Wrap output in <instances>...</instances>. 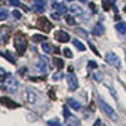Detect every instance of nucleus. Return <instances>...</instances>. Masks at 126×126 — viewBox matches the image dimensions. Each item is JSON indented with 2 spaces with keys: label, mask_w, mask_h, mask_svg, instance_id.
Here are the masks:
<instances>
[{
  "label": "nucleus",
  "mask_w": 126,
  "mask_h": 126,
  "mask_svg": "<svg viewBox=\"0 0 126 126\" xmlns=\"http://www.w3.org/2000/svg\"><path fill=\"white\" fill-rule=\"evenodd\" d=\"M27 46H28V40H27V37L22 33V32H19V33H16V35L14 37V47L16 49V52L23 56L24 52L27 49Z\"/></svg>",
  "instance_id": "1"
},
{
  "label": "nucleus",
  "mask_w": 126,
  "mask_h": 126,
  "mask_svg": "<svg viewBox=\"0 0 126 126\" xmlns=\"http://www.w3.org/2000/svg\"><path fill=\"white\" fill-rule=\"evenodd\" d=\"M35 25H37L38 29L46 32V33H49V32L53 29V24H52L49 20H48L47 18H44V16L39 18V19L37 20V24H35Z\"/></svg>",
  "instance_id": "2"
},
{
  "label": "nucleus",
  "mask_w": 126,
  "mask_h": 126,
  "mask_svg": "<svg viewBox=\"0 0 126 126\" xmlns=\"http://www.w3.org/2000/svg\"><path fill=\"white\" fill-rule=\"evenodd\" d=\"M98 105H100V109L107 115V116L110 117V119H112V120H115L116 121L117 120V116H116V113H115V111H113V109L110 106V105H107L105 101H102V100H98Z\"/></svg>",
  "instance_id": "3"
},
{
  "label": "nucleus",
  "mask_w": 126,
  "mask_h": 126,
  "mask_svg": "<svg viewBox=\"0 0 126 126\" xmlns=\"http://www.w3.org/2000/svg\"><path fill=\"white\" fill-rule=\"evenodd\" d=\"M105 61H106L109 64L113 66V67H119L120 66V59H119V57L116 54L113 53V52H109V53H106Z\"/></svg>",
  "instance_id": "4"
},
{
  "label": "nucleus",
  "mask_w": 126,
  "mask_h": 126,
  "mask_svg": "<svg viewBox=\"0 0 126 126\" xmlns=\"http://www.w3.org/2000/svg\"><path fill=\"white\" fill-rule=\"evenodd\" d=\"M54 39L61 42V43H67V42L71 40V37L68 33H66L64 30H57L54 33Z\"/></svg>",
  "instance_id": "5"
},
{
  "label": "nucleus",
  "mask_w": 126,
  "mask_h": 126,
  "mask_svg": "<svg viewBox=\"0 0 126 126\" xmlns=\"http://www.w3.org/2000/svg\"><path fill=\"white\" fill-rule=\"evenodd\" d=\"M67 83H68V87L71 91H76L78 88V81H77V77L73 75L71 72L69 75H67Z\"/></svg>",
  "instance_id": "6"
},
{
  "label": "nucleus",
  "mask_w": 126,
  "mask_h": 126,
  "mask_svg": "<svg viewBox=\"0 0 126 126\" xmlns=\"http://www.w3.org/2000/svg\"><path fill=\"white\" fill-rule=\"evenodd\" d=\"M22 96H23L24 101H27L28 103H34V102H35V100H37L35 93H34L33 91H32V90H27V91H24Z\"/></svg>",
  "instance_id": "7"
},
{
  "label": "nucleus",
  "mask_w": 126,
  "mask_h": 126,
  "mask_svg": "<svg viewBox=\"0 0 126 126\" xmlns=\"http://www.w3.org/2000/svg\"><path fill=\"white\" fill-rule=\"evenodd\" d=\"M1 103L5 105L8 109H15V107H19V105L16 102H14L13 100H10L8 97H1Z\"/></svg>",
  "instance_id": "8"
},
{
  "label": "nucleus",
  "mask_w": 126,
  "mask_h": 126,
  "mask_svg": "<svg viewBox=\"0 0 126 126\" xmlns=\"http://www.w3.org/2000/svg\"><path fill=\"white\" fill-rule=\"evenodd\" d=\"M105 33V27L101 24V23H97L96 25H94L93 30H92V34L93 35H96V37H100Z\"/></svg>",
  "instance_id": "9"
},
{
  "label": "nucleus",
  "mask_w": 126,
  "mask_h": 126,
  "mask_svg": "<svg viewBox=\"0 0 126 126\" xmlns=\"http://www.w3.org/2000/svg\"><path fill=\"white\" fill-rule=\"evenodd\" d=\"M53 6L57 9V12H58L59 14H66V13L68 12V9H67L66 4H63V3H61V4H58V3H53Z\"/></svg>",
  "instance_id": "10"
},
{
  "label": "nucleus",
  "mask_w": 126,
  "mask_h": 126,
  "mask_svg": "<svg viewBox=\"0 0 126 126\" xmlns=\"http://www.w3.org/2000/svg\"><path fill=\"white\" fill-rule=\"evenodd\" d=\"M67 102H68V105H69L72 109H75V110H79L81 109V103L78 101H75L73 98H68Z\"/></svg>",
  "instance_id": "11"
},
{
  "label": "nucleus",
  "mask_w": 126,
  "mask_h": 126,
  "mask_svg": "<svg viewBox=\"0 0 126 126\" xmlns=\"http://www.w3.org/2000/svg\"><path fill=\"white\" fill-rule=\"evenodd\" d=\"M116 30L119 32L120 34H125V33H126V24H125V23H119V24H116Z\"/></svg>",
  "instance_id": "12"
},
{
  "label": "nucleus",
  "mask_w": 126,
  "mask_h": 126,
  "mask_svg": "<svg viewBox=\"0 0 126 126\" xmlns=\"http://www.w3.org/2000/svg\"><path fill=\"white\" fill-rule=\"evenodd\" d=\"M43 40H47L46 35H42V34H34L33 35V42L34 43H39V42H43Z\"/></svg>",
  "instance_id": "13"
},
{
  "label": "nucleus",
  "mask_w": 126,
  "mask_h": 126,
  "mask_svg": "<svg viewBox=\"0 0 126 126\" xmlns=\"http://www.w3.org/2000/svg\"><path fill=\"white\" fill-rule=\"evenodd\" d=\"M73 46H75V47H76V48H77V49H78L79 52H83V50H86V47L83 46V44L81 43L79 40H76V39H75V40H73Z\"/></svg>",
  "instance_id": "14"
},
{
  "label": "nucleus",
  "mask_w": 126,
  "mask_h": 126,
  "mask_svg": "<svg viewBox=\"0 0 126 126\" xmlns=\"http://www.w3.org/2000/svg\"><path fill=\"white\" fill-rule=\"evenodd\" d=\"M3 56L6 57L8 61H10L12 63H15V62H16V59L13 57V54H12V52H10V50H5V53H3Z\"/></svg>",
  "instance_id": "15"
},
{
  "label": "nucleus",
  "mask_w": 126,
  "mask_h": 126,
  "mask_svg": "<svg viewBox=\"0 0 126 126\" xmlns=\"http://www.w3.org/2000/svg\"><path fill=\"white\" fill-rule=\"evenodd\" d=\"M53 62H54V64H56V67H57L58 69H62L63 67H64V62H63L61 58H54Z\"/></svg>",
  "instance_id": "16"
},
{
  "label": "nucleus",
  "mask_w": 126,
  "mask_h": 126,
  "mask_svg": "<svg viewBox=\"0 0 126 126\" xmlns=\"http://www.w3.org/2000/svg\"><path fill=\"white\" fill-rule=\"evenodd\" d=\"M113 1H115V0H102V6H103V9H105V10H109V9H110V5L113 4Z\"/></svg>",
  "instance_id": "17"
},
{
  "label": "nucleus",
  "mask_w": 126,
  "mask_h": 126,
  "mask_svg": "<svg viewBox=\"0 0 126 126\" xmlns=\"http://www.w3.org/2000/svg\"><path fill=\"white\" fill-rule=\"evenodd\" d=\"M42 48H43V50L46 53H52V52H53V48H52L50 44H48V43H43L42 44Z\"/></svg>",
  "instance_id": "18"
},
{
  "label": "nucleus",
  "mask_w": 126,
  "mask_h": 126,
  "mask_svg": "<svg viewBox=\"0 0 126 126\" xmlns=\"http://www.w3.org/2000/svg\"><path fill=\"white\" fill-rule=\"evenodd\" d=\"M71 12H72L73 14H77V15H78V14H81V13H82V10H81V8H79V6L73 5V6L71 8Z\"/></svg>",
  "instance_id": "19"
},
{
  "label": "nucleus",
  "mask_w": 126,
  "mask_h": 126,
  "mask_svg": "<svg viewBox=\"0 0 126 126\" xmlns=\"http://www.w3.org/2000/svg\"><path fill=\"white\" fill-rule=\"evenodd\" d=\"M63 54H64V57H67V58H72L73 57V53L71 52L69 48H64V49H63Z\"/></svg>",
  "instance_id": "20"
},
{
  "label": "nucleus",
  "mask_w": 126,
  "mask_h": 126,
  "mask_svg": "<svg viewBox=\"0 0 126 126\" xmlns=\"http://www.w3.org/2000/svg\"><path fill=\"white\" fill-rule=\"evenodd\" d=\"M75 32H76L77 34H79L81 37H83V38H87V37H88V34H87V32H83V29H81V28L76 29Z\"/></svg>",
  "instance_id": "21"
},
{
  "label": "nucleus",
  "mask_w": 126,
  "mask_h": 126,
  "mask_svg": "<svg viewBox=\"0 0 126 126\" xmlns=\"http://www.w3.org/2000/svg\"><path fill=\"white\" fill-rule=\"evenodd\" d=\"M52 77H53V79L58 81V79H61V78H63V77H64V75H63V73H62L61 71H58V72H57V73H54V75L52 76Z\"/></svg>",
  "instance_id": "22"
},
{
  "label": "nucleus",
  "mask_w": 126,
  "mask_h": 126,
  "mask_svg": "<svg viewBox=\"0 0 126 126\" xmlns=\"http://www.w3.org/2000/svg\"><path fill=\"white\" fill-rule=\"evenodd\" d=\"M66 22H67V24H69V25H75L76 20L73 19V16H71V15H67V16H66Z\"/></svg>",
  "instance_id": "23"
},
{
  "label": "nucleus",
  "mask_w": 126,
  "mask_h": 126,
  "mask_svg": "<svg viewBox=\"0 0 126 126\" xmlns=\"http://www.w3.org/2000/svg\"><path fill=\"white\" fill-rule=\"evenodd\" d=\"M88 46H90V48H91V50L93 52V53H94V54H96L97 57H100V52L97 50V48H96V47H94V46H93V44L91 43V42H90V43H88Z\"/></svg>",
  "instance_id": "24"
},
{
  "label": "nucleus",
  "mask_w": 126,
  "mask_h": 126,
  "mask_svg": "<svg viewBox=\"0 0 126 126\" xmlns=\"http://www.w3.org/2000/svg\"><path fill=\"white\" fill-rule=\"evenodd\" d=\"M34 1V5H38V6H44L46 5V0H33Z\"/></svg>",
  "instance_id": "25"
},
{
  "label": "nucleus",
  "mask_w": 126,
  "mask_h": 126,
  "mask_svg": "<svg viewBox=\"0 0 126 126\" xmlns=\"http://www.w3.org/2000/svg\"><path fill=\"white\" fill-rule=\"evenodd\" d=\"M6 16H8V12L5 9H1V14H0V19L1 20H5L6 19Z\"/></svg>",
  "instance_id": "26"
},
{
  "label": "nucleus",
  "mask_w": 126,
  "mask_h": 126,
  "mask_svg": "<svg viewBox=\"0 0 126 126\" xmlns=\"http://www.w3.org/2000/svg\"><path fill=\"white\" fill-rule=\"evenodd\" d=\"M88 67L96 69V68H97V63H96V62H93V61H88Z\"/></svg>",
  "instance_id": "27"
},
{
  "label": "nucleus",
  "mask_w": 126,
  "mask_h": 126,
  "mask_svg": "<svg viewBox=\"0 0 126 126\" xmlns=\"http://www.w3.org/2000/svg\"><path fill=\"white\" fill-rule=\"evenodd\" d=\"M10 5L12 6H20V3H19V0H10Z\"/></svg>",
  "instance_id": "28"
},
{
  "label": "nucleus",
  "mask_w": 126,
  "mask_h": 126,
  "mask_svg": "<svg viewBox=\"0 0 126 126\" xmlns=\"http://www.w3.org/2000/svg\"><path fill=\"white\" fill-rule=\"evenodd\" d=\"M34 10L38 13H42V12H44V6H38V5H34Z\"/></svg>",
  "instance_id": "29"
},
{
  "label": "nucleus",
  "mask_w": 126,
  "mask_h": 126,
  "mask_svg": "<svg viewBox=\"0 0 126 126\" xmlns=\"http://www.w3.org/2000/svg\"><path fill=\"white\" fill-rule=\"evenodd\" d=\"M13 15H14L16 19H20V18H22V14H20L18 10H14V12H13Z\"/></svg>",
  "instance_id": "30"
},
{
  "label": "nucleus",
  "mask_w": 126,
  "mask_h": 126,
  "mask_svg": "<svg viewBox=\"0 0 126 126\" xmlns=\"http://www.w3.org/2000/svg\"><path fill=\"white\" fill-rule=\"evenodd\" d=\"M47 125H59V122L57 120L56 121L54 120H50V121H47Z\"/></svg>",
  "instance_id": "31"
},
{
  "label": "nucleus",
  "mask_w": 126,
  "mask_h": 126,
  "mask_svg": "<svg viewBox=\"0 0 126 126\" xmlns=\"http://www.w3.org/2000/svg\"><path fill=\"white\" fill-rule=\"evenodd\" d=\"M49 96L52 100H56V94H54V90H50L49 91Z\"/></svg>",
  "instance_id": "32"
},
{
  "label": "nucleus",
  "mask_w": 126,
  "mask_h": 126,
  "mask_svg": "<svg viewBox=\"0 0 126 126\" xmlns=\"http://www.w3.org/2000/svg\"><path fill=\"white\" fill-rule=\"evenodd\" d=\"M90 8L92 9V12H93V13H96V12H97V8L94 6V4H93V3H91V4H90Z\"/></svg>",
  "instance_id": "33"
},
{
  "label": "nucleus",
  "mask_w": 126,
  "mask_h": 126,
  "mask_svg": "<svg viewBox=\"0 0 126 126\" xmlns=\"http://www.w3.org/2000/svg\"><path fill=\"white\" fill-rule=\"evenodd\" d=\"M63 115H64V117H66V119L71 116V113H69V111H68L67 109H64V112H63Z\"/></svg>",
  "instance_id": "34"
},
{
  "label": "nucleus",
  "mask_w": 126,
  "mask_h": 126,
  "mask_svg": "<svg viewBox=\"0 0 126 126\" xmlns=\"http://www.w3.org/2000/svg\"><path fill=\"white\" fill-rule=\"evenodd\" d=\"M93 77H94V79L101 81V75H98V73H93Z\"/></svg>",
  "instance_id": "35"
},
{
  "label": "nucleus",
  "mask_w": 126,
  "mask_h": 126,
  "mask_svg": "<svg viewBox=\"0 0 126 126\" xmlns=\"http://www.w3.org/2000/svg\"><path fill=\"white\" fill-rule=\"evenodd\" d=\"M52 18H53V19H56V20H59V13H58V14L53 13V14H52Z\"/></svg>",
  "instance_id": "36"
},
{
  "label": "nucleus",
  "mask_w": 126,
  "mask_h": 126,
  "mask_svg": "<svg viewBox=\"0 0 126 126\" xmlns=\"http://www.w3.org/2000/svg\"><path fill=\"white\" fill-rule=\"evenodd\" d=\"M93 125H94V126H96V125H102V124H101V120H97V121H96V122H94Z\"/></svg>",
  "instance_id": "37"
},
{
  "label": "nucleus",
  "mask_w": 126,
  "mask_h": 126,
  "mask_svg": "<svg viewBox=\"0 0 126 126\" xmlns=\"http://www.w3.org/2000/svg\"><path fill=\"white\" fill-rule=\"evenodd\" d=\"M124 12L126 13V5H125V8H124Z\"/></svg>",
  "instance_id": "38"
},
{
  "label": "nucleus",
  "mask_w": 126,
  "mask_h": 126,
  "mask_svg": "<svg viewBox=\"0 0 126 126\" xmlns=\"http://www.w3.org/2000/svg\"><path fill=\"white\" fill-rule=\"evenodd\" d=\"M79 1H86V0H79Z\"/></svg>",
  "instance_id": "39"
},
{
  "label": "nucleus",
  "mask_w": 126,
  "mask_h": 126,
  "mask_svg": "<svg viewBox=\"0 0 126 126\" xmlns=\"http://www.w3.org/2000/svg\"><path fill=\"white\" fill-rule=\"evenodd\" d=\"M67 1H73V0H67Z\"/></svg>",
  "instance_id": "40"
}]
</instances>
